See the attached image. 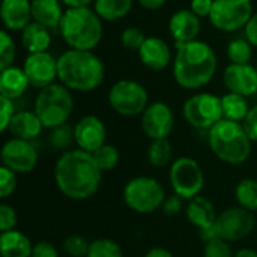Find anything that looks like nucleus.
Returning <instances> with one entry per match:
<instances>
[{"label":"nucleus","mask_w":257,"mask_h":257,"mask_svg":"<svg viewBox=\"0 0 257 257\" xmlns=\"http://www.w3.org/2000/svg\"><path fill=\"white\" fill-rule=\"evenodd\" d=\"M102 179V172L96 166L92 154L83 149L65 151L56 161L54 181L59 191L72 200L92 197Z\"/></svg>","instance_id":"f257e3e1"},{"label":"nucleus","mask_w":257,"mask_h":257,"mask_svg":"<svg viewBox=\"0 0 257 257\" xmlns=\"http://www.w3.org/2000/svg\"><path fill=\"white\" fill-rule=\"evenodd\" d=\"M217 57L214 50L203 41L176 44L173 77L184 89H200L215 75Z\"/></svg>","instance_id":"f03ea898"},{"label":"nucleus","mask_w":257,"mask_h":257,"mask_svg":"<svg viewBox=\"0 0 257 257\" xmlns=\"http://www.w3.org/2000/svg\"><path fill=\"white\" fill-rule=\"evenodd\" d=\"M57 78L69 90L90 92L101 86L104 65L92 51L71 48L57 59Z\"/></svg>","instance_id":"7ed1b4c3"},{"label":"nucleus","mask_w":257,"mask_h":257,"mask_svg":"<svg viewBox=\"0 0 257 257\" xmlns=\"http://www.w3.org/2000/svg\"><path fill=\"white\" fill-rule=\"evenodd\" d=\"M60 35L74 50L92 51L102 38V23L95 9L69 8L60 21Z\"/></svg>","instance_id":"20e7f679"},{"label":"nucleus","mask_w":257,"mask_h":257,"mask_svg":"<svg viewBox=\"0 0 257 257\" xmlns=\"http://www.w3.org/2000/svg\"><path fill=\"white\" fill-rule=\"evenodd\" d=\"M209 148L223 163L239 166L251 154V140L239 122L221 119L209 130Z\"/></svg>","instance_id":"39448f33"},{"label":"nucleus","mask_w":257,"mask_h":257,"mask_svg":"<svg viewBox=\"0 0 257 257\" xmlns=\"http://www.w3.org/2000/svg\"><path fill=\"white\" fill-rule=\"evenodd\" d=\"M74 110V98L63 84H51L41 89L35 101V113L41 119L44 128H57L68 122Z\"/></svg>","instance_id":"423d86ee"},{"label":"nucleus","mask_w":257,"mask_h":257,"mask_svg":"<svg viewBox=\"0 0 257 257\" xmlns=\"http://www.w3.org/2000/svg\"><path fill=\"white\" fill-rule=\"evenodd\" d=\"M123 200L130 209L139 214H151L163 206L166 193L163 185L149 176H137L126 182Z\"/></svg>","instance_id":"0eeeda50"},{"label":"nucleus","mask_w":257,"mask_h":257,"mask_svg":"<svg viewBox=\"0 0 257 257\" xmlns=\"http://www.w3.org/2000/svg\"><path fill=\"white\" fill-rule=\"evenodd\" d=\"M169 178L175 194L188 202L200 196L205 187V173L200 164L191 157L175 160L170 166Z\"/></svg>","instance_id":"6e6552de"},{"label":"nucleus","mask_w":257,"mask_h":257,"mask_svg":"<svg viewBox=\"0 0 257 257\" xmlns=\"http://www.w3.org/2000/svg\"><path fill=\"white\" fill-rule=\"evenodd\" d=\"M146 89L134 80H119L114 83L108 93V102L111 108L120 116L142 114L148 104Z\"/></svg>","instance_id":"1a4fd4ad"},{"label":"nucleus","mask_w":257,"mask_h":257,"mask_svg":"<svg viewBox=\"0 0 257 257\" xmlns=\"http://www.w3.org/2000/svg\"><path fill=\"white\" fill-rule=\"evenodd\" d=\"M251 17V0H214L209 21L218 30L236 32L242 27L245 29Z\"/></svg>","instance_id":"9d476101"},{"label":"nucleus","mask_w":257,"mask_h":257,"mask_svg":"<svg viewBox=\"0 0 257 257\" xmlns=\"http://www.w3.org/2000/svg\"><path fill=\"white\" fill-rule=\"evenodd\" d=\"M185 120L199 130H211L223 119L221 98L212 93H197L184 104Z\"/></svg>","instance_id":"9b49d317"},{"label":"nucleus","mask_w":257,"mask_h":257,"mask_svg":"<svg viewBox=\"0 0 257 257\" xmlns=\"http://www.w3.org/2000/svg\"><path fill=\"white\" fill-rule=\"evenodd\" d=\"M253 229H254L253 212L241 206H233L223 211L215 221V230L218 238L227 242H236L247 238L253 232Z\"/></svg>","instance_id":"f8f14e48"},{"label":"nucleus","mask_w":257,"mask_h":257,"mask_svg":"<svg viewBox=\"0 0 257 257\" xmlns=\"http://www.w3.org/2000/svg\"><path fill=\"white\" fill-rule=\"evenodd\" d=\"M2 161L15 173H29L38 164V151L30 142L14 137L3 145Z\"/></svg>","instance_id":"ddd939ff"},{"label":"nucleus","mask_w":257,"mask_h":257,"mask_svg":"<svg viewBox=\"0 0 257 257\" xmlns=\"http://www.w3.org/2000/svg\"><path fill=\"white\" fill-rule=\"evenodd\" d=\"M175 126L172 108L161 101L152 102L142 113V130L151 140L167 139Z\"/></svg>","instance_id":"4468645a"},{"label":"nucleus","mask_w":257,"mask_h":257,"mask_svg":"<svg viewBox=\"0 0 257 257\" xmlns=\"http://www.w3.org/2000/svg\"><path fill=\"white\" fill-rule=\"evenodd\" d=\"M24 72L30 86L45 89L54 84V80L57 78V59L48 51L29 54L24 62Z\"/></svg>","instance_id":"2eb2a0df"},{"label":"nucleus","mask_w":257,"mask_h":257,"mask_svg":"<svg viewBox=\"0 0 257 257\" xmlns=\"http://www.w3.org/2000/svg\"><path fill=\"white\" fill-rule=\"evenodd\" d=\"M105 125L98 116H83L74 126V142L77 143L78 149H83L89 154L105 145Z\"/></svg>","instance_id":"dca6fc26"},{"label":"nucleus","mask_w":257,"mask_h":257,"mask_svg":"<svg viewBox=\"0 0 257 257\" xmlns=\"http://www.w3.org/2000/svg\"><path fill=\"white\" fill-rule=\"evenodd\" d=\"M224 86L232 93L250 96L257 92V68L248 65H229L223 74Z\"/></svg>","instance_id":"f3484780"},{"label":"nucleus","mask_w":257,"mask_h":257,"mask_svg":"<svg viewBox=\"0 0 257 257\" xmlns=\"http://www.w3.org/2000/svg\"><path fill=\"white\" fill-rule=\"evenodd\" d=\"M139 57L146 68L152 71H163L169 66L172 60V53L164 39L157 36H149L140 47Z\"/></svg>","instance_id":"a211bd4d"},{"label":"nucleus","mask_w":257,"mask_h":257,"mask_svg":"<svg viewBox=\"0 0 257 257\" xmlns=\"http://www.w3.org/2000/svg\"><path fill=\"white\" fill-rule=\"evenodd\" d=\"M2 21L11 32H23L32 18V2L29 0H2Z\"/></svg>","instance_id":"6ab92c4d"},{"label":"nucleus","mask_w":257,"mask_h":257,"mask_svg":"<svg viewBox=\"0 0 257 257\" xmlns=\"http://www.w3.org/2000/svg\"><path fill=\"white\" fill-rule=\"evenodd\" d=\"M169 30L176 44L196 41L200 33V20L191 9H181L175 12L169 21Z\"/></svg>","instance_id":"aec40b11"},{"label":"nucleus","mask_w":257,"mask_h":257,"mask_svg":"<svg viewBox=\"0 0 257 257\" xmlns=\"http://www.w3.org/2000/svg\"><path fill=\"white\" fill-rule=\"evenodd\" d=\"M185 214H187L188 221L193 226H196L200 232L212 229L218 218L212 202L203 196H197V197L191 199L188 202Z\"/></svg>","instance_id":"412c9836"},{"label":"nucleus","mask_w":257,"mask_h":257,"mask_svg":"<svg viewBox=\"0 0 257 257\" xmlns=\"http://www.w3.org/2000/svg\"><path fill=\"white\" fill-rule=\"evenodd\" d=\"M42 128L44 125L35 111H18L14 114L8 130L15 139L32 142L41 134Z\"/></svg>","instance_id":"4be33fe9"},{"label":"nucleus","mask_w":257,"mask_h":257,"mask_svg":"<svg viewBox=\"0 0 257 257\" xmlns=\"http://www.w3.org/2000/svg\"><path fill=\"white\" fill-rule=\"evenodd\" d=\"M65 11L59 0H32V18L33 21L45 26L50 30L60 27Z\"/></svg>","instance_id":"5701e85b"},{"label":"nucleus","mask_w":257,"mask_h":257,"mask_svg":"<svg viewBox=\"0 0 257 257\" xmlns=\"http://www.w3.org/2000/svg\"><path fill=\"white\" fill-rule=\"evenodd\" d=\"M30 86L24 69L17 66H9L2 71L0 74V96L17 99L20 98L27 87Z\"/></svg>","instance_id":"b1692460"},{"label":"nucleus","mask_w":257,"mask_h":257,"mask_svg":"<svg viewBox=\"0 0 257 257\" xmlns=\"http://www.w3.org/2000/svg\"><path fill=\"white\" fill-rule=\"evenodd\" d=\"M33 244L20 230H8L0 235L2 257H32Z\"/></svg>","instance_id":"393cba45"},{"label":"nucleus","mask_w":257,"mask_h":257,"mask_svg":"<svg viewBox=\"0 0 257 257\" xmlns=\"http://www.w3.org/2000/svg\"><path fill=\"white\" fill-rule=\"evenodd\" d=\"M21 42L30 54L44 53L48 50V47L51 44L50 29L33 21L21 32Z\"/></svg>","instance_id":"a878e982"},{"label":"nucleus","mask_w":257,"mask_h":257,"mask_svg":"<svg viewBox=\"0 0 257 257\" xmlns=\"http://www.w3.org/2000/svg\"><path fill=\"white\" fill-rule=\"evenodd\" d=\"M221 105H223V119L239 122V123L244 122V119L250 111L247 98L232 92H229L221 98Z\"/></svg>","instance_id":"bb28decb"},{"label":"nucleus","mask_w":257,"mask_h":257,"mask_svg":"<svg viewBox=\"0 0 257 257\" xmlns=\"http://www.w3.org/2000/svg\"><path fill=\"white\" fill-rule=\"evenodd\" d=\"M133 0H95V12L101 20L117 21L128 15Z\"/></svg>","instance_id":"cd10ccee"},{"label":"nucleus","mask_w":257,"mask_h":257,"mask_svg":"<svg viewBox=\"0 0 257 257\" xmlns=\"http://www.w3.org/2000/svg\"><path fill=\"white\" fill-rule=\"evenodd\" d=\"M235 197L241 208L257 212V181L251 178H245L238 182L235 188Z\"/></svg>","instance_id":"c85d7f7f"},{"label":"nucleus","mask_w":257,"mask_h":257,"mask_svg":"<svg viewBox=\"0 0 257 257\" xmlns=\"http://www.w3.org/2000/svg\"><path fill=\"white\" fill-rule=\"evenodd\" d=\"M148 160L152 167H166L172 160V143L167 139L152 140L148 149Z\"/></svg>","instance_id":"c756f323"},{"label":"nucleus","mask_w":257,"mask_h":257,"mask_svg":"<svg viewBox=\"0 0 257 257\" xmlns=\"http://www.w3.org/2000/svg\"><path fill=\"white\" fill-rule=\"evenodd\" d=\"M92 157H93V160H95V163L101 172L113 170L119 164V158H120L117 148L113 145H108V143L102 145L99 149L92 152Z\"/></svg>","instance_id":"7c9ffc66"},{"label":"nucleus","mask_w":257,"mask_h":257,"mask_svg":"<svg viewBox=\"0 0 257 257\" xmlns=\"http://www.w3.org/2000/svg\"><path fill=\"white\" fill-rule=\"evenodd\" d=\"M227 56L235 65H248L251 59V44L248 39L236 38L227 45Z\"/></svg>","instance_id":"2f4dec72"},{"label":"nucleus","mask_w":257,"mask_h":257,"mask_svg":"<svg viewBox=\"0 0 257 257\" xmlns=\"http://www.w3.org/2000/svg\"><path fill=\"white\" fill-rule=\"evenodd\" d=\"M87 257H123V251L116 241L99 238L90 242Z\"/></svg>","instance_id":"473e14b6"},{"label":"nucleus","mask_w":257,"mask_h":257,"mask_svg":"<svg viewBox=\"0 0 257 257\" xmlns=\"http://www.w3.org/2000/svg\"><path fill=\"white\" fill-rule=\"evenodd\" d=\"M90 242L81 235H69L63 241V251L69 257H87Z\"/></svg>","instance_id":"72a5a7b5"},{"label":"nucleus","mask_w":257,"mask_h":257,"mask_svg":"<svg viewBox=\"0 0 257 257\" xmlns=\"http://www.w3.org/2000/svg\"><path fill=\"white\" fill-rule=\"evenodd\" d=\"M15 59V42L6 30L0 32V69L12 66Z\"/></svg>","instance_id":"f704fd0d"},{"label":"nucleus","mask_w":257,"mask_h":257,"mask_svg":"<svg viewBox=\"0 0 257 257\" xmlns=\"http://www.w3.org/2000/svg\"><path fill=\"white\" fill-rule=\"evenodd\" d=\"M120 39H122V44L126 50L139 51L140 47L143 45V42L146 41V36L139 27H128L122 32Z\"/></svg>","instance_id":"c9c22d12"},{"label":"nucleus","mask_w":257,"mask_h":257,"mask_svg":"<svg viewBox=\"0 0 257 257\" xmlns=\"http://www.w3.org/2000/svg\"><path fill=\"white\" fill-rule=\"evenodd\" d=\"M203 257H235V254L227 241L217 238V239L206 242L205 250H203Z\"/></svg>","instance_id":"e433bc0d"},{"label":"nucleus","mask_w":257,"mask_h":257,"mask_svg":"<svg viewBox=\"0 0 257 257\" xmlns=\"http://www.w3.org/2000/svg\"><path fill=\"white\" fill-rule=\"evenodd\" d=\"M72 139H74V130H71V126H68L66 123L54 128L51 133V145L57 149L68 148Z\"/></svg>","instance_id":"4c0bfd02"},{"label":"nucleus","mask_w":257,"mask_h":257,"mask_svg":"<svg viewBox=\"0 0 257 257\" xmlns=\"http://www.w3.org/2000/svg\"><path fill=\"white\" fill-rule=\"evenodd\" d=\"M17 188V175L11 169L2 166L0 167V197H9Z\"/></svg>","instance_id":"58836bf2"},{"label":"nucleus","mask_w":257,"mask_h":257,"mask_svg":"<svg viewBox=\"0 0 257 257\" xmlns=\"http://www.w3.org/2000/svg\"><path fill=\"white\" fill-rule=\"evenodd\" d=\"M17 226V212L11 205L2 203L0 205V230L8 232L14 230Z\"/></svg>","instance_id":"ea45409f"},{"label":"nucleus","mask_w":257,"mask_h":257,"mask_svg":"<svg viewBox=\"0 0 257 257\" xmlns=\"http://www.w3.org/2000/svg\"><path fill=\"white\" fill-rule=\"evenodd\" d=\"M0 101H2V122H0V130L5 133L8 128H9V123L15 114V108H14V102L12 99L9 98H5V96H0Z\"/></svg>","instance_id":"a19ab883"},{"label":"nucleus","mask_w":257,"mask_h":257,"mask_svg":"<svg viewBox=\"0 0 257 257\" xmlns=\"http://www.w3.org/2000/svg\"><path fill=\"white\" fill-rule=\"evenodd\" d=\"M242 126L247 133V136L250 137L251 142H257V105L250 108L247 117L242 122Z\"/></svg>","instance_id":"79ce46f5"},{"label":"nucleus","mask_w":257,"mask_h":257,"mask_svg":"<svg viewBox=\"0 0 257 257\" xmlns=\"http://www.w3.org/2000/svg\"><path fill=\"white\" fill-rule=\"evenodd\" d=\"M32 257H59V251L51 242L39 241L33 245Z\"/></svg>","instance_id":"37998d69"},{"label":"nucleus","mask_w":257,"mask_h":257,"mask_svg":"<svg viewBox=\"0 0 257 257\" xmlns=\"http://www.w3.org/2000/svg\"><path fill=\"white\" fill-rule=\"evenodd\" d=\"M182 200L178 194H173L170 197H166L164 203H163V212L166 215H176L181 212L182 209Z\"/></svg>","instance_id":"c03bdc74"},{"label":"nucleus","mask_w":257,"mask_h":257,"mask_svg":"<svg viewBox=\"0 0 257 257\" xmlns=\"http://www.w3.org/2000/svg\"><path fill=\"white\" fill-rule=\"evenodd\" d=\"M214 0H191V11L197 17H209Z\"/></svg>","instance_id":"a18cd8bd"},{"label":"nucleus","mask_w":257,"mask_h":257,"mask_svg":"<svg viewBox=\"0 0 257 257\" xmlns=\"http://www.w3.org/2000/svg\"><path fill=\"white\" fill-rule=\"evenodd\" d=\"M245 38L253 47H257V12L253 14L248 24L245 26Z\"/></svg>","instance_id":"49530a36"},{"label":"nucleus","mask_w":257,"mask_h":257,"mask_svg":"<svg viewBox=\"0 0 257 257\" xmlns=\"http://www.w3.org/2000/svg\"><path fill=\"white\" fill-rule=\"evenodd\" d=\"M139 3H140L145 9L157 11V9H160L161 6H164L166 0H139Z\"/></svg>","instance_id":"de8ad7c7"},{"label":"nucleus","mask_w":257,"mask_h":257,"mask_svg":"<svg viewBox=\"0 0 257 257\" xmlns=\"http://www.w3.org/2000/svg\"><path fill=\"white\" fill-rule=\"evenodd\" d=\"M145 257H173V254L164 247H154L146 253Z\"/></svg>","instance_id":"09e8293b"},{"label":"nucleus","mask_w":257,"mask_h":257,"mask_svg":"<svg viewBox=\"0 0 257 257\" xmlns=\"http://www.w3.org/2000/svg\"><path fill=\"white\" fill-rule=\"evenodd\" d=\"M69 8H86L92 0H62Z\"/></svg>","instance_id":"8fccbe9b"},{"label":"nucleus","mask_w":257,"mask_h":257,"mask_svg":"<svg viewBox=\"0 0 257 257\" xmlns=\"http://www.w3.org/2000/svg\"><path fill=\"white\" fill-rule=\"evenodd\" d=\"M235 257H257V253L254 250H250V248H242L235 254Z\"/></svg>","instance_id":"3c124183"},{"label":"nucleus","mask_w":257,"mask_h":257,"mask_svg":"<svg viewBox=\"0 0 257 257\" xmlns=\"http://www.w3.org/2000/svg\"><path fill=\"white\" fill-rule=\"evenodd\" d=\"M256 68H257V66H256Z\"/></svg>","instance_id":"603ef678"}]
</instances>
